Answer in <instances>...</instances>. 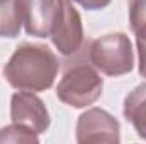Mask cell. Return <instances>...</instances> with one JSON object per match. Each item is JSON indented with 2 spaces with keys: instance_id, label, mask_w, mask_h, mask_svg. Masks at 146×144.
Segmentation results:
<instances>
[{
  "instance_id": "cell-1",
  "label": "cell",
  "mask_w": 146,
  "mask_h": 144,
  "mask_svg": "<svg viewBox=\"0 0 146 144\" xmlns=\"http://www.w3.org/2000/svg\"><path fill=\"white\" fill-rule=\"evenodd\" d=\"M58 70V56L46 44L22 42L5 63L3 76L15 90L37 93L53 87Z\"/></svg>"
},
{
  "instance_id": "cell-2",
  "label": "cell",
  "mask_w": 146,
  "mask_h": 144,
  "mask_svg": "<svg viewBox=\"0 0 146 144\" xmlns=\"http://www.w3.org/2000/svg\"><path fill=\"white\" fill-rule=\"evenodd\" d=\"M80 53L82 49L66 63L56 87V97L73 108H85L92 105L100 98L104 88L100 71H97L88 58L85 59Z\"/></svg>"
},
{
  "instance_id": "cell-3",
  "label": "cell",
  "mask_w": 146,
  "mask_h": 144,
  "mask_svg": "<svg viewBox=\"0 0 146 144\" xmlns=\"http://www.w3.org/2000/svg\"><path fill=\"white\" fill-rule=\"evenodd\" d=\"M87 58L106 76H122L134 68V51L124 32H109L88 44Z\"/></svg>"
},
{
  "instance_id": "cell-4",
  "label": "cell",
  "mask_w": 146,
  "mask_h": 144,
  "mask_svg": "<svg viewBox=\"0 0 146 144\" xmlns=\"http://www.w3.org/2000/svg\"><path fill=\"white\" fill-rule=\"evenodd\" d=\"M49 39L53 46L60 51V54L66 58L76 54L83 48V24L72 0H58L53 24L49 29Z\"/></svg>"
},
{
  "instance_id": "cell-5",
  "label": "cell",
  "mask_w": 146,
  "mask_h": 144,
  "mask_svg": "<svg viewBox=\"0 0 146 144\" xmlns=\"http://www.w3.org/2000/svg\"><path fill=\"white\" fill-rule=\"evenodd\" d=\"M121 141L119 120L107 110L92 107L85 110L76 120V143H110Z\"/></svg>"
},
{
  "instance_id": "cell-6",
  "label": "cell",
  "mask_w": 146,
  "mask_h": 144,
  "mask_svg": "<svg viewBox=\"0 0 146 144\" xmlns=\"http://www.w3.org/2000/svg\"><path fill=\"white\" fill-rule=\"evenodd\" d=\"M10 120L36 134H42L49 129L51 119L44 102L34 92L19 90L10 98Z\"/></svg>"
},
{
  "instance_id": "cell-7",
  "label": "cell",
  "mask_w": 146,
  "mask_h": 144,
  "mask_svg": "<svg viewBox=\"0 0 146 144\" xmlns=\"http://www.w3.org/2000/svg\"><path fill=\"white\" fill-rule=\"evenodd\" d=\"M24 29L29 36L49 37L58 0H21Z\"/></svg>"
},
{
  "instance_id": "cell-8",
  "label": "cell",
  "mask_w": 146,
  "mask_h": 144,
  "mask_svg": "<svg viewBox=\"0 0 146 144\" xmlns=\"http://www.w3.org/2000/svg\"><path fill=\"white\" fill-rule=\"evenodd\" d=\"M122 112L136 134L146 141V83L138 85L126 95Z\"/></svg>"
},
{
  "instance_id": "cell-9",
  "label": "cell",
  "mask_w": 146,
  "mask_h": 144,
  "mask_svg": "<svg viewBox=\"0 0 146 144\" xmlns=\"http://www.w3.org/2000/svg\"><path fill=\"white\" fill-rule=\"evenodd\" d=\"M22 26L21 0H0V37H17Z\"/></svg>"
},
{
  "instance_id": "cell-10",
  "label": "cell",
  "mask_w": 146,
  "mask_h": 144,
  "mask_svg": "<svg viewBox=\"0 0 146 144\" xmlns=\"http://www.w3.org/2000/svg\"><path fill=\"white\" fill-rule=\"evenodd\" d=\"M39 134L17 126L10 124L0 129V143H39Z\"/></svg>"
},
{
  "instance_id": "cell-11",
  "label": "cell",
  "mask_w": 146,
  "mask_h": 144,
  "mask_svg": "<svg viewBox=\"0 0 146 144\" xmlns=\"http://www.w3.org/2000/svg\"><path fill=\"white\" fill-rule=\"evenodd\" d=\"M129 26L133 32L146 27V0H129Z\"/></svg>"
},
{
  "instance_id": "cell-12",
  "label": "cell",
  "mask_w": 146,
  "mask_h": 144,
  "mask_svg": "<svg viewBox=\"0 0 146 144\" xmlns=\"http://www.w3.org/2000/svg\"><path fill=\"white\" fill-rule=\"evenodd\" d=\"M136 48H138V70L139 75L146 78V27L134 32Z\"/></svg>"
},
{
  "instance_id": "cell-13",
  "label": "cell",
  "mask_w": 146,
  "mask_h": 144,
  "mask_svg": "<svg viewBox=\"0 0 146 144\" xmlns=\"http://www.w3.org/2000/svg\"><path fill=\"white\" fill-rule=\"evenodd\" d=\"M72 2L78 3L85 10H100V9H106L112 0H72Z\"/></svg>"
}]
</instances>
